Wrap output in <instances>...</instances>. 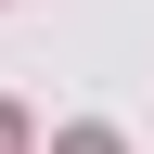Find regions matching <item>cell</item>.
Wrapping results in <instances>:
<instances>
[{"label": "cell", "mask_w": 154, "mask_h": 154, "mask_svg": "<svg viewBox=\"0 0 154 154\" xmlns=\"http://www.w3.org/2000/svg\"><path fill=\"white\" fill-rule=\"evenodd\" d=\"M64 154H116V128H64Z\"/></svg>", "instance_id": "obj_1"}, {"label": "cell", "mask_w": 154, "mask_h": 154, "mask_svg": "<svg viewBox=\"0 0 154 154\" xmlns=\"http://www.w3.org/2000/svg\"><path fill=\"white\" fill-rule=\"evenodd\" d=\"M0 154H26V116H13V103H0Z\"/></svg>", "instance_id": "obj_2"}]
</instances>
